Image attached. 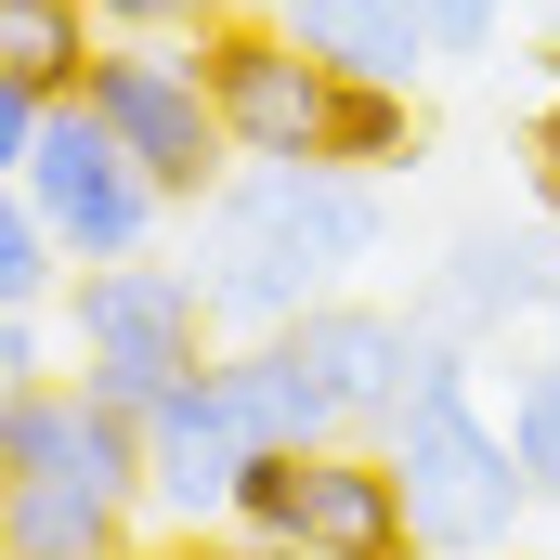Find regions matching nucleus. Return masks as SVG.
<instances>
[{
  "mask_svg": "<svg viewBox=\"0 0 560 560\" xmlns=\"http://www.w3.org/2000/svg\"><path fill=\"white\" fill-rule=\"evenodd\" d=\"M535 196H548V222H560V66H548V118H535Z\"/></svg>",
  "mask_w": 560,
  "mask_h": 560,
  "instance_id": "23",
  "label": "nucleus"
},
{
  "mask_svg": "<svg viewBox=\"0 0 560 560\" xmlns=\"http://www.w3.org/2000/svg\"><path fill=\"white\" fill-rule=\"evenodd\" d=\"M509 456H522L535 495H560V365H535V378L509 392Z\"/></svg>",
  "mask_w": 560,
  "mask_h": 560,
  "instance_id": "17",
  "label": "nucleus"
},
{
  "mask_svg": "<svg viewBox=\"0 0 560 560\" xmlns=\"http://www.w3.org/2000/svg\"><path fill=\"white\" fill-rule=\"evenodd\" d=\"M118 560H248V548H235V535H156V522H143Z\"/></svg>",
  "mask_w": 560,
  "mask_h": 560,
  "instance_id": "22",
  "label": "nucleus"
},
{
  "mask_svg": "<svg viewBox=\"0 0 560 560\" xmlns=\"http://www.w3.org/2000/svg\"><path fill=\"white\" fill-rule=\"evenodd\" d=\"M52 300H66V248L26 209V183H0V313H52Z\"/></svg>",
  "mask_w": 560,
  "mask_h": 560,
  "instance_id": "16",
  "label": "nucleus"
},
{
  "mask_svg": "<svg viewBox=\"0 0 560 560\" xmlns=\"http://www.w3.org/2000/svg\"><path fill=\"white\" fill-rule=\"evenodd\" d=\"M26 378H52V339H39V313H0V392H26Z\"/></svg>",
  "mask_w": 560,
  "mask_h": 560,
  "instance_id": "20",
  "label": "nucleus"
},
{
  "mask_svg": "<svg viewBox=\"0 0 560 560\" xmlns=\"http://www.w3.org/2000/svg\"><path fill=\"white\" fill-rule=\"evenodd\" d=\"M0 482H26V495H92V509H143V418L52 365V378L0 392Z\"/></svg>",
  "mask_w": 560,
  "mask_h": 560,
  "instance_id": "9",
  "label": "nucleus"
},
{
  "mask_svg": "<svg viewBox=\"0 0 560 560\" xmlns=\"http://www.w3.org/2000/svg\"><path fill=\"white\" fill-rule=\"evenodd\" d=\"M418 13H430V39H443V52H482V39L509 26V0H418Z\"/></svg>",
  "mask_w": 560,
  "mask_h": 560,
  "instance_id": "19",
  "label": "nucleus"
},
{
  "mask_svg": "<svg viewBox=\"0 0 560 560\" xmlns=\"http://www.w3.org/2000/svg\"><path fill=\"white\" fill-rule=\"evenodd\" d=\"M143 535V509H92V495H26L0 482V548L13 560H118Z\"/></svg>",
  "mask_w": 560,
  "mask_h": 560,
  "instance_id": "13",
  "label": "nucleus"
},
{
  "mask_svg": "<svg viewBox=\"0 0 560 560\" xmlns=\"http://www.w3.org/2000/svg\"><path fill=\"white\" fill-rule=\"evenodd\" d=\"M13 183H26V209L52 222L66 275H79V261H143V248H156V222H170V196L118 156V131H105L79 92L39 118V143H26V170H13Z\"/></svg>",
  "mask_w": 560,
  "mask_h": 560,
  "instance_id": "7",
  "label": "nucleus"
},
{
  "mask_svg": "<svg viewBox=\"0 0 560 560\" xmlns=\"http://www.w3.org/2000/svg\"><path fill=\"white\" fill-rule=\"evenodd\" d=\"M313 156L378 183V170H405V156H418V105H405L392 79H339V92H326V143H313Z\"/></svg>",
  "mask_w": 560,
  "mask_h": 560,
  "instance_id": "15",
  "label": "nucleus"
},
{
  "mask_svg": "<svg viewBox=\"0 0 560 560\" xmlns=\"http://www.w3.org/2000/svg\"><path fill=\"white\" fill-rule=\"evenodd\" d=\"M535 300H560V261L535 248V235H469L456 275L430 287V326L482 339V326H509V313H535Z\"/></svg>",
  "mask_w": 560,
  "mask_h": 560,
  "instance_id": "12",
  "label": "nucleus"
},
{
  "mask_svg": "<svg viewBox=\"0 0 560 560\" xmlns=\"http://www.w3.org/2000/svg\"><path fill=\"white\" fill-rule=\"evenodd\" d=\"M261 13H275L300 52H326L339 79H392V92H418V66L443 52L418 0H261Z\"/></svg>",
  "mask_w": 560,
  "mask_h": 560,
  "instance_id": "11",
  "label": "nucleus"
},
{
  "mask_svg": "<svg viewBox=\"0 0 560 560\" xmlns=\"http://www.w3.org/2000/svg\"><path fill=\"white\" fill-rule=\"evenodd\" d=\"M222 535L235 548H326V560H418L405 482L378 443H261Z\"/></svg>",
  "mask_w": 560,
  "mask_h": 560,
  "instance_id": "5",
  "label": "nucleus"
},
{
  "mask_svg": "<svg viewBox=\"0 0 560 560\" xmlns=\"http://www.w3.org/2000/svg\"><path fill=\"white\" fill-rule=\"evenodd\" d=\"M0 560H13V548H0Z\"/></svg>",
  "mask_w": 560,
  "mask_h": 560,
  "instance_id": "25",
  "label": "nucleus"
},
{
  "mask_svg": "<svg viewBox=\"0 0 560 560\" xmlns=\"http://www.w3.org/2000/svg\"><path fill=\"white\" fill-rule=\"evenodd\" d=\"M405 365H418V326L405 313H365V300H313L261 339L222 352L235 405L261 443H378L405 405Z\"/></svg>",
  "mask_w": 560,
  "mask_h": 560,
  "instance_id": "3",
  "label": "nucleus"
},
{
  "mask_svg": "<svg viewBox=\"0 0 560 560\" xmlns=\"http://www.w3.org/2000/svg\"><path fill=\"white\" fill-rule=\"evenodd\" d=\"M196 287L222 326H287L313 300H339V275L378 248V183L326 170V156H235L222 196H196Z\"/></svg>",
  "mask_w": 560,
  "mask_h": 560,
  "instance_id": "1",
  "label": "nucleus"
},
{
  "mask_svg": "<svg viewBox=\"0 0 560 560\" xmlns=\"http://www.w3.org/2000/svg\"><path fill=\"white\" fill-rule=\"evenodd\" d=\"M79 105L118 131V156H131V170L170 196V209L222 196L235 143H222V105H209V79H196V39H92V79H79Z\"/></svg>",
  "mask_w": 560,
  "mask_h": 560,
  "instance_id": "6",
  "label": "nucleus"
},
{
  "mask_svg": "<svg viewBox=\"0 0 560 560\" xmlns=\"http://www.w3.org/2000/svg\"><path fill=\"white\" fill-rule=\"evenodd\" d=\"M378 456L405 482L418 560H495L522 535V509H535V482L509 456V418H482V392H469V339L456 326H418V365H405V405L378 430Z\"/></svg>",
  "mask_w": 560,
  "mask_h": 560,
  "instance_id": "2",
  "label": "nucleus"
},
{
  "mask_svg": "<svg viewBox=\"0 0 560 560\" xmlns=\"http://www.w3.org/2000/svg\"><path fill=\"white\" fill-rule=\"evenodd\" d=\"M209 287L183 261H79L66 275V378H92L105 405L156 418V392H183L222 339H209Z\"/></svg>",
  "mask_w": 560,
  "mask_h": 560,
  "instance_id": "4",
  "label": "nucleus"
},
{
  "mask_svg": "<svg viewBox=\"0 0 560 560\" xmlns=\"http://www.w3.org/2000/svg\"><path fill=\"white\" fill-rule=\"evenodd\" d=\"M196 79H209L235 156H313V143H326V92H339V66L300 52L261 0H235V13L196 26Z\"/></svg>",
  "mask_w": 560,
  "mask_h": 560,
  "instance_id": "8",
  "label": "nucleus"
},
{
  "mask_svg": "<svg viewBox=\"0 0 560 560\" xmlns=\"http://www.w3.org/2000/svg\"><path fill=\"white\" fill-rule=\"evenodd\" d=\"M248 560H326V548H248Z\"/></svg>",
  "mask_w": 560,
  "mask_h": 560,
  "instance_id": "24",
  "label": "nucleus"
},
{
  "mask_svg": "<svg viewBox=\"0 0 560 560\" xmlns=\"http://www.w3.org/2000/svg\"><path fill=\"white\" fill-rule=\"evenodd\" d=\"M39 118H52V105H39L26 79H0V183L26 170V143H39Z\"/></svg>",
  "mask_w": 560,
  "mask_h": 560,
  "instance_id": "21",
  "label": "nucleus"
},
{
  "mask_svg": "<svg viewBox=\"0 0 560 560\" xmlns=\"http://www.w3.org/2000/svg\"><path fill=\"white\" fill-rule=\"evenodd\" d=\"M209 13H235V0H92L105 39H196Z\"/></svg>",
  "mask_w": 560,
  "mask_h": 560,
  "instance_id": "18",
  "label": "nucleus"
},
{
  "mask_svg": "<svg viewBox=\"0 0 560 560\" xmlns=\"http://www.w3.org/2000/svg\"><path fill=\"white\" fill-rule=\"evenodd\" d=\"M0 79H26L39 105H66L92 79V0H0Z\"/></svg>",
  "mask_w": 560,
  "mask_h": 560,
  "instance_id": "14",
  "label": "nucleus"
},
{
  "mask_svg": "<svg viewBox=\"0 0 560 560\" xmlns=\"http://www.w3.org/2000/svg\"><path fill=\"white\" fill-rule=\"evenodd\" d=\"M248 456H261V430H248L222 352H209V365H196L183 392H156V418H143V522H156V535H222Z\"/></svg>",
  "mask_w": 560,
  "mask_h": 560,
  "instance_id": "10",
  "label": "nucleus"
}]
</instances>
